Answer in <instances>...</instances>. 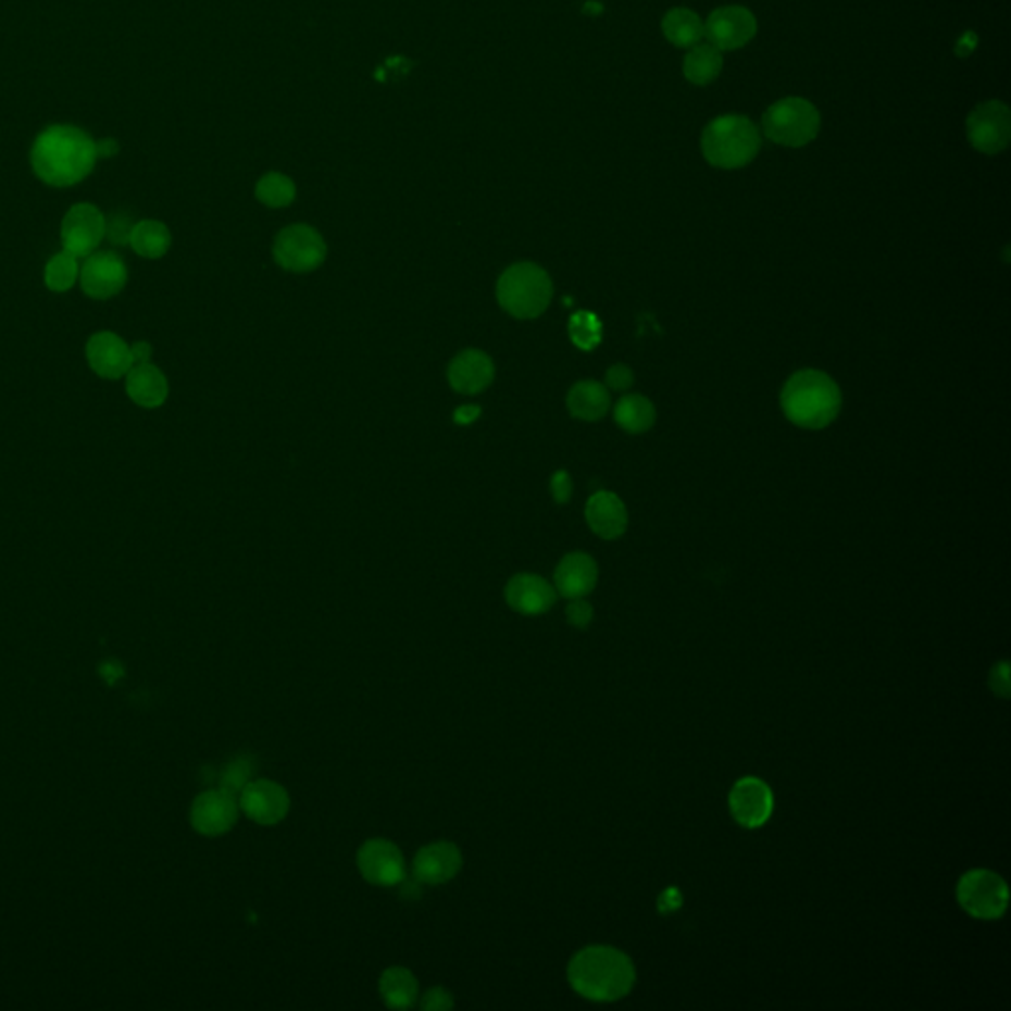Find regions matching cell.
Returning <instances> with one entry per match:
<instances>
[{
  "label": "cell",
  "mask_w": 1011,
  "mask_h": 1011,
  "mask_svg": "<svg viewBox=\"0 0 1011 1011\" xmlns=\"http://www.w3.org/2000/svg\"><path fill=\"white\" fill-rule=\"evenodd\" d=\"M34 173L42 183L65 188L86 180L98 162L96 140L72 125L48 127L34 140Z\"/></svg>",
  "instance_id": "obj_1"
},
{
  "label": "cell",
  "mask_w": 1011,
  "mask_h": 1011,
  "mask_svg": "<svg viewBox=\"0 0 1011 1011\" xmlns=\"http://www.w3.org/2000/svg\"><path fill=\"white\" fill-rule=\"evenodd\" d=\"M567 979L571 988L585 1000L609 1003L623 1000L633 990L636 969L633 960L619 948L595 945L571 958Z\"/></svg>",
  "instance_id": "obj_2"
},
{
  "label": "cell",
  "mask_w": 1011,
  "mask_h": 1011,
  "mask_svg": "<svg viewBox=\"0 0 1011 1011\" xmlns=\"http://www.w3.org/2000/svg\"><path fill=\"white\" fill-rule=\"evenodd\" d=\"M786 420L802 429H824L838 420L841 389L820 370H800L786 379L781 394Z\"/></svg>",
  "instance_id": "obj_3"
},
{
  "label": "cell",
  "mask_w": 1011,
  "mask_h": 1011,
  "mask_svg": "<svg viewBox=\"0 0 1011 1011\" xmlns=\"http://www.w3.org/2000/svg\"><path fill=\"white\" fill-rule=\"evenodd\" d=\"M761 149V135L747 117L725 115L711 121L701 135V151L715 168L735 171L753 161Z\"/></svg>",
  "instance_id": "obj_4"
},
{
  "label": "cell",
  "mask_w": 1011,
  "mask_h": 1011,
  "mask_svg": "<svg viewBox=\"0 0 1011 1011\" xmlns=\"http://www.w3.org/2000/svg\"><path fill=\"white\" fill-rule=\"evenodd\" d=\"M496 295L508 314L526 321L546 312L553 297V283L539 265L524 261L502 273Z\"/></svg>",
  "instance_id": "obj_5"
},
{
  "label": "cell",
  "mask_w": 1011,
  "mask_h": 1011,
  "mask_svg": "<svg viewBox=\"0 0 1011 1011\" xmlns=\"http://www.w3.org/2000/svg\"><path fill=\"white\" fill-rule=\"evenodd\" d=\"M763 130L776 145L798 149L816 139L820 113L807 99H781L764 111Z\"/></svg>",
  "instance_id": "obj_6"
},
{
  "label": "cell",
  "mask_w": 1011,
  "mask_h": 1011,
  "mask_svg": "<svg viewBox=\"0 0 1011 1011\" xmlns=\"http://www.w3.org/2000/svg\"><path fill=\"white\" fill-rule=\"evenodd\" d=\"M957 899L970 916L994 921L1008 911L1010 891L998 873L990 870H970L958 882Z\"/></svg>",
  "instance_id": "obj_7"
},
{
  "label": "cell",
  "mask_w": 1011,
  "mask_h": 1011,
  "mask_svg": "<svg viewBox=\"0 0 1011 1011\" xmlns=\"http://www.w3.org/2000/svg\"><path fill=\"white\" fill-rule=\"evenodd\" d=\"M273 255L280 267L291 273H309L323 265L326 258V244L323 236L311 226L295 224L280 232Z\"/></svg>",
  "instance_id": "obj_8"
},
{
  "label": "cell",
  "mask_w": 1011,
  "mask_h": 1011,
  "mask_svg": "<svg viewBox=\"0 0 1011 1011\" xmlns=\"http://www.w3.org/2000/svg\"><path fill=\"white\" fill-rule=\"evenodd\" d=\"M237 802L239 810L259 826H275L291 810V797L285 786L270 778L249 781L237 795Z\"/></svg>",
  "instance_id": "obj_9"
},
{
  "label": "cell",
  "mask_w": 1011,
  "mask_h": 1011,
  "mask_svg": "<svg viewBox=\"0 0 1011 1011\" xmlns=\"http://www.w3.org/2000/svg\"><path fill=\"white\" fill-rule=\"evenodd\" d=\"M969 140L976 151L998 154L1010 142V109L1001 101H986L974 109L966 121Z\"/></svg>",
  "instance_id": "obj_10"
},
{
  "label": "cell",
  "mask_w": 1011,
  "mask_h": 1011,
  "mask_svg": "<svg viewBox=\"0 0 1011 1011\" xmlns=\"http://www.w3.org/2000/svg\"><path fill=\"white\" fill-rule=\"evenodd\" d=\"M362 877L377 887H396L405 879V860L389 839H367L355 856Z\"/></svg>",
  "instance_id": "obj_11"
},
{
  "label": "cell",
  "mask_w": 1011,
  "mask_h": 1011,
  "mask_svg": "<svg viewBox=\"0 0 1011 1011\" xmlns=\"http://www.w3.org/2000/svg\"><path fill=\"white\" fill-rule=\"evenodd\" d=\"M239 812L241 810L236 795L227 792L224 788H210L198 795L192 802L190 824L198 834L215 838L236 826Z\"/></svg>",
  "instance_id": "obj_12"
},
{
  "label": "cell",
  "mask_w": 1011,
  "mask_h": 1011,
  "mask_svg": "<svg viewBox=\"0 0 1011 1011\" xmlns=\"http://www.w3.org/2000/svg\"><path fill=\"white\" fill-rule=\"evenodd\" d=\"M127 265L113 251H98L86 258L79 270V283L87 297L96 301H108L123 291L127 285Z\"/></svg>",
  "instance_id": "obj_13"
},
{
  "label": "cell",
  "mask_w": 1011,
  "mask_h": 1011,
  "mask_svg": "<svg viewBox=\"0 0 1011 1011\" xmlns=\"http://www.w3.org/2000/svg\"><path fill=\"white\" fill-rule=\"evenodd\" d=\"M105 237V215L93 204H76L62 220V244L77 259L96 253Z\"/></svg>",
  "instance_id": "obj_14"
},
{
  "label": "cell",
  "mask_w": 1011,
  "mask_h": 1011,
  "mask_svg": "<svg viewBox=\"0 0 1011 1011\" xmlns=\"http://www.w3.org/2000/svg\"><path fill=\"white\" fill-rule=\"evenodd\" d=\"M773 792L761 778L745 776L733 785L729 792V810L735 822L742 828H761L773 814Z\"/></svg>",
  "instance_id": "obj_15"
},
{
  "label": "cell",
  "mask_w": 1011,
  "mask_h": 1011,
  "mask_svg": "<svg viewBox=\"0 0 1011 1011\" xmlns=\"http://www.w3.org/2000/svg\"><path fill=\"white\" fill-rule=\"evenodd\" d=\"M757 34L753 14L742 7H723L710 14L703 24V36L717 50H737L751 42Z\"/></svg>",
  "instance_id": "obj_16"
},
{
  "label": "cell",
  "mask_w": 1011,
  "mask_h": 1011,
  "mask_svg": "<svg viewBox=\"0 0 1011 1011\" xmlns=\"http://www.w3.org/2000/svg\"><path fill=\"white\" fill-rule=\"evenodd\" d=\"M463 868V853L452 841H433L413 858V875L425 885H442Z\"/></svg>",
  "instance_id": "obj_17"
},
{
  "label": "cell",
  "mask_w": 1011,
  "mask_h": 1011,
  "mask_svg": "<svg viewBox=\"0 0 1011 1011\" xmlns=\"http://www.w3.org/2000/svg\"><path fill=\"white\" fill-rule=\"evenodd\" d=\"M504 595L510 609L526 616L548 613L558 601L556 587L534 573L514 575L506 585Z\"/></svg>",
  "instance_id": "obj_18"
},
{
  "label": "cell",
  "mask_w": 1011,
  "mask_h": 1011,
  "mask_svg": "<svg viewBox=\"0 0 1011 1011\" xmlns=\"http://www.w3.org/2000/svg\"><path fill=\"white\" fill-rule=\"evenodd\" d=\"M89 367L105 379H118L127 376L133 367L130 346L113 333L93 334L86 346Z\"/></svg>",
  "instance_id": "obj_19"
},
{
  "label": "cell",
  "mask_w": 1011,
  "mask_h": 1011,
  "mask_svg": "<svg viewBox=\"0 0 1011 1011\" xmlns=\"http://www.w3.org/2000/svg\"><path fill=\"white\" fill-rule=\"evenodd\" d=\"M495 379V364L490 355L480 350H464L449 366V384L454 391L464 396H476L485 391Z\"/></svg>",
  "instance_id": "obj_20"
},
{
  "label": "cell",
  "mask_w": 1011,
  "mask_h": 1011,
  "mask_svg": "<svg viewBox=\"0 0 1011 1011\" xmlns=\"http://www.w3.org/2000/svg\"><path fill=\"white\" fill-rule=\"evenodd\" d=\"M597 582H599V567L591 556L583 551L567 553L560 561L553 575L556 591L565 599L587 597L595 589Z\"/></svg>",
  "instance_id": "obj_21"
},
{
  "label": "cell",
  "mask_w": 1011,
  "mask_h": 1011,
  "mask_svg": "<svg viewBox=\"0 0 1011 1011\" xmlns=\"http://www.w3.org/2000/svg\"><path fill=\"white\" fill-rule=\"evenodd\" d=\"M587 524L599 538L616 539L623 536L628 526V512L623 500L614 492L601 490L595 492L585 508Z\"/></svg>",
  "instance_id": "obj_22"
},
{
  "label": "cell",
  "mask_w": 1011,
  "mask_h": 1011,
  "mask_svg": "<svg viewBox=\"0 0 1011 1011\" xmlns=\"http://www.w3.org/2000/svg\"><path fill=\"white\" fill-rule=\"evenodd\" d=\"M125 391L139 408H161L168 398V382L157 366L135 364L125 376Z\"/></svg>",
  "instance_id": "obj_23"
},
{
  "label": "cell",
  "mask_w": 1011,
  "mask_h": 1011,
  "mask_svg": "<svg viewBox=\"0 0 1011 1011\" xmlns=\"http://www.w3.org/2000/svg\"><path fill=\"white\" fill-rule=\"evenodd\" d=\"M611 408V394L603 384L585 379L575 384L567 394V409L575 420H603Z\"/></svg>",
  "instance_id": "obj_24"
},
{
  "label": "cell",
  "mask_w": 1011,
  "mask_h": 1011,
  "mask_svg": "<svg viewBox=\"0 0 1011 1011\" xmlns=\"http://www.w3.org/2000/svg\"><path fill=\"white\" fill-rule=\"evenodd\" d=\"M379 994L391 1010H409L420 1001V984L411 970L391 966L379 978Z\"/></svg>",
  "instance_id": "obj_25"
},
{
  "label": "cell",
  "mask_w": 1011,
  "mask_h": 1011,
  "mask_svg": "<svg viewBox=\"0 0 1011 1011\" xmlns=\"http://www.w3.org/2000/svg\"><path fill=\"white\" fill-rule=\"evenodd\" d=\"M614 421L621 429L631 435H640L652 429L657 423V408L650 399L640 394H631L619 399L614 408Z\"/></svg>",
  "instance_id": "obj_26"
},
{
  "label": "cell",
  "mask_w": 1011,
  "mask_h": 1011,
  "mask_svg": "<svg viewBox=\"0 0 1011 1011\" xmlns=\"http://www.w3.org/2000/svg\"><path fill=\"white\" fill-rule=\"evenodd\" d=\"M173 244L168 227L157 220H142L130 232L129 246L145 259H161Z\"/></svg>",
  "instance_id": "obj_27"
},
{
  "label": "cell",
  "mask_w": 1011,
  "mask_h": 1011,
  "mask_svg": "<svg viewBox=\"0 0 1011 1011\" xmlns=\"http://www.w3.org/2000/svg\"><path fill=\"white\" fill-rule=\"evenodd\" d=\"M723 67V55L721 50L711 43H698L691 46L686 60H684V74L688 82L696 86H708L715 82Z\"/></svg>",
  "instance_id": "obj_28"
},
{
  "label": "cell",
  "mask_w": 1011,
  "mask_h": 1011,
  "mask_svg": "<svg viewBox=\"0 0 1011 1011\" xmlns=\"http://www.w3.org/2000/svg\"><path fill=\"white\" fill-rule=\"evenodd\" d=\"M662 33L678 48H691L703 38V22L696 12L674 9L662 21Z\"/></svg>",
  "instance_id": "obj_29"
},
{
  "label": "cell",
  "mask_w": 1011,
  "mask_h": 1011,
  "mask_svg": "<svg viewBox=\"0 0 1011 1011\" xmlns=\"http://www.w3.org/2000/svg\"><path fill=\"white\" fill-rule=\"evenodd\" d=\"M79 279V261L70 251H60L43 267V283L50 291H70Z\"/></svg>",
  "instance_id": "obj_30"
},
{
  "label": "cell",
  "mask_w": 1011,
  "mask_h": 1011,
  "mask_svg": "<svg viewBox=\"0 0 1011 1011\" xmlns=\"http://www.w3.org/2000/svg\"><path fill=\"white\" fill-rule=\"evenodd\" d=\"M255 195H258L259 202L270 208H285L295 200L297 188L291 178H287L285 174L270 173L259 180Z\"/></svg>",
  "instance_id": "obj_31"
},
{
  "label": "cell",
  "mask_w": 1011,
  "mask_h": 1011,
  "mask_svg": "<svg viewBox=\"0 0 1011 1011\" xmlns=\"http://www.w3.org/2000/svg\"><path fill=\"white\" fill-rule=\"evenodd\" d=\"M570 334L573 345L579 346L582 350H592L595 346L601 345L603 324L591 312H577L571 319Z\"/></svg>",
  "instance_id": "obj_32"
},
{
  "label": "cell",
  "mask_w": 1011,
  "mask_h": 1011,
  "mask_svg": "<svg viewBox=\"0 0 1011 1011\" xmlns=\"http://www.w3.org/2000/svg\"><path fill=\"white\" fill-rule=\"evenodd\" d=\"M249 783V766L248 763H244L241 759L239 761H234L232 764H227L226 771L222 773V778H220V788H224L227 792L232 795H239L241 788L248 785Z\"/></svg>",
  "instance_id": "obj_33"
},
{
  "label": "cell",
  "mask_w": 1011,
  "mask_h": 1011,
  "mask_svg": "<svg viewBox=\"0 0 1011 1011\" xmlns=\"http://www.w3.org/2000/svg\"><path fill=\"white\" fill-rule=\"evenodd\" d=\"M135 224L127 214H115L105 220V237L115 246H129L130 232Z\"/></svg>",
  "instance_id": "obj_34"
},
{
  "label": "cell",
  "mask_w": 1011,
  "mask_h": 1011,
  "mask_svg": "<svg viewBox=\"0 0 1011 1011\" xmlns=\"http://www.w3.org/2000/svg\"><path fill=\"white\" fill-rule=\"evenodd\" d=\"M565 616H567V623L575 628H587L592 621V607L591 604L585 601V597L582 599H570V604L565 609Z\"/></svg>",
  "instance_id": "obj_35"
},
{
  "label": "cell",
  "mask_w": 1011,
  "mask_h": 1011,
  "mask_svg": "<svg viewBox=\"0 0 1011 1011\" xmlns=\"http://www.w3.org/2000/svg\"><path fill=\"white\" fill-rule=\"evenodd\" d=\"M635 384V374L633 370L624 364H614V366L609 367L607 372V388L613 389V391H626V389L633 388Z\"/></svg>",
  "instance_id": "obj_36"
},
{
  "label": "cell",
  "mask_w": 1011,
  "mask_h": 1011,
  "mask_svg": "<svg viewBox=\"0 0 1011 1011\" xmlns=\"http://www.w3.org/2000/svg\"><path fill=\"white\" fill-rule=\"evenodd\" d=\"M990 688L996 696H1000V698H1010V664H1008L1006 660H1003V662H998L996 666L991 667Z\"/></svg>",
  "instance_id": "obj_37"
},
{
  "label": "cell",
  "mask_w": 1011,
  "mask_h": 1011,
  "mask_svg": "<svg viewBox=\"0 0 1011 1011\" xmlns=\"http://www.w3.org/2000/svg\"><path fill=\"white\" fill-rule=\"evenodd\" d=\"M420 1006L423 1010L445 1011L451 1010L452 1006H454V1000H452L451 991L442 990V988H430V990L421 998Z\"/></svg>",
  "instance_id": "obj_38"
},
{
  "label": "cell",
  "mask_w": 1011,
  "mask_h": 1011,
  "mask_svg": "<svg viewBox=\"0 0 1011 1011\" xmlns=\"http://www.w3.org/2000/svg\"><path fill=\"white\" fill-rule=\"evenodd\" d=\"M551 496L558 504H567L570 502L571 495H573V480H571L570 473L565 471H558V473L551 476Z\"/></svg>",
  "instance_id": "obj_39"
},
{
  "label": "cell",
  "mask_w": 1011,
  "mask_h": 1011,
  "mask_svg": "<svg viewBox=\"0 0 1011 1011\" xmlns=\"http://www.w3.org/2000/svg\"><path fill=\"white\" fill-rule=\"evenodd\" d=\"M682 903H684L682 891L676 887H667L666 891H662L658 897V911L664 914L674 913V911H678Z\"/></svg>",
  "instance_id": "obj_40"
},
{
  "label": "cell",
  "mask_w": 1011,
  "mask_h": 1011,
  "mask_svg": "<svg viewBox=\"0 0 1011 1011\" xmlns=\"http://www.w3.org/2000/svg\"><path fill=\"white\" fill-rule=\"evenodd\" d=\"M152 355V346L145 340H139L135 345H130V358H133V366L135 364H149L151 362Z\"/></svg>",
  "instance_id": "obj_41"
},
{
  "label": "cell",
  "mask_w": 1011,
  "mask_h": 1011,
  "mask_svg": "<svg viewBox=\"0 0 1011 1011\" xmlns=\"http://www.w3.org/2000/svg\"><path fill=\"white\" fill-rule=\"evenodd\" d=\"M480 413H483V409L476 408V405H463V408H459L454 411V423H459V425H471V423L478 420Z\"/></svg>",
  "instance_id": "obj_42"
},
{
  "label": "cell",
  "mask_w": 1011,
  "mask_h": 1011,
  "mask_svg": "<svg viewBox=\"0 0 1011 1011\" xmlns=\"http://www.w3.org/2000/svg\"><path fill=\"white\" fill-rule=\"evenodd\" d=\"M96 151H98V159H111V157H115L118 152L117 140H98V142H96Z\"/></svg>",
  "instance_id": "obj_43"
}]
</instances>
